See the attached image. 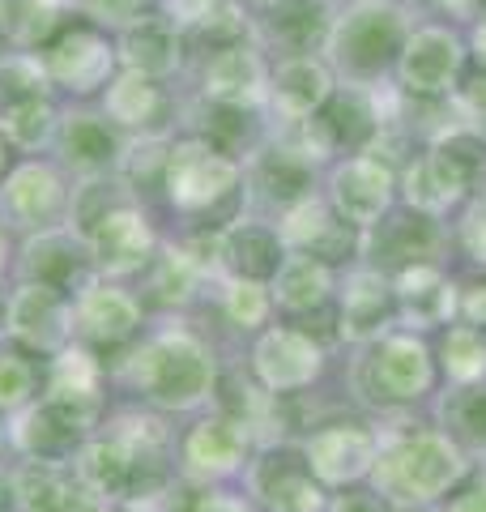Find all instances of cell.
Segmentation results:
<instances>
[{
  "label": "cell",
  "instance_id": "cell-1",
  "mask_svg": "<svg viewBox=\"0 0 486 512\" xmlns=\"http://www.w3.org/2000/svg\"><path fill=\"white\" fill-rule=\"evenodd\" d=\"M410 30V13L397 0H350L324 39L329 69L346 73L350 86H376L397 64Z\"/></svg>",
  "mask_w": 486,
  "mask_h": 512
},
{
  "label": "cell",
  "instance_id": "cell-2",
  "mask_svg": "<svg viewBox=\"0 0 486 512\" xmlns=\"http://www.w3.org/2000/svg\"><path fill=\"white\" fill-rule=\"evenodd\" d=\"M133 380L158 406L184 410V406H197L214 389V359H209V350L192 333L175 329L141 350L133 363Z\"/></svg>",
  "mask_w": 486,
  "mask_h": 512
},
{
  "label": "cell",
  "instance_id": "cell-3",
  "mask_svg": "<svg viewBox=\"0 0 486 512\" xmlns=\"http://www.w3.org/2000/svg\"><path fill=\"white\" fill-rule=\"evenodd\" d=\"M465 69V39L448 26H414L393 64L397 86L414 99H440L457 90Z\"/></svg>",
  "mask_w": 486,
  "mask_h": 512
},
{
  "label": "cell",
  "instance_id": "cell-4",
  "mask_svg": "<svg viewBox=\"0 0 486 512\" xmlns=\"http://www.w3.org/2000/svg\"><path fill=\"white\" fill-rule=\"evenodd\" d=\"M397 201V175L376 154H354L329 171V205L354 231H371Z\"/></svg>",
  "mask_w": 486,
  "mask_h": 512
},
{
  "label": "cell",
  "instance_id": "cell-5",
  "mask_svg": "<svg viewBox=\"0 0 486 512\" xmlns=\"http://www.w3.org/2000/svg\"><path fill=\"white\" fill-rule=\"evenodd\" d=\"M457 474H461V457H457V448L448 444V436L414 431V436L393 444V453L384 457L380 483L388 491L405 495V500H431V495H440Z\"/></svg>",
  "mask_w": 486,
  "mask_h": 512
},
{
  "label": "cell",
  "instance_id": "cell-6",
  "mask_svg": "<svg viewBox=\"0 0 486 512\" xmlns=\"http://www.w3.org/2000/svg\"><path fill=\"white\" fill-rule=\"evenodd\" d=\"M239 184V163L201 137H188L167 150V197L180 210H205Z\"/></svg>",
  "mask_w": 486,
  "mask_h": 512
},
{
  "label": "cell",
  "instance_id": "cell-7",
  "mask_svg": "<svg viewBox=\"0 0 486 512\" xmlns=\"http://www.w3.org/2000/svg\"><path fill=\"white\" fill-rule=\"evenodd\" d=\"M363 376L371 384V397H384V402H414L431 389V350L410 338V333H397V338H384L371 359L363 363Z\"/></svg>",
  "mask_w": 486,
  "mask_h": 512
},
{
  "label": "cell",
  "instance_id": "cell-8",
  "mask_svg": "<svg viewBox=\"0 0 486 512\" xmlns=\"http://www.w3.org/2000/svg\"><path fill=\"white\" fill-rule=\"evenodd\" d=\"M333 69L329 60L316 56V52H299V56H286L278 64V73L269 77V103L282 120L290 124H303L324 111V103L333 99Z\"/></svg>",
  "mask_w": 486,
  "mask_h": 512
},
{
  "label": "cell",
  "instance_id": "cell-9",
  "mask_svg": "<svg viewBox=\"0 0 486 512\" xmlns=\"http://www.w3.org/2000/svg\"><path fill=\"white\" fill-rule=\"evenodd\" d=\"M205 94L222 107H256L269 99V69H265V56L248 43H226L222 52L205 64V77H201Z\"/></svg>",
  "mask_w": 486,
  "mask_h": 512
},
{
  "label": "cell",
  "instance_id": "cell-10",
  "mask_svg": "<svg viewBox=\"0 0 486 512\" xmlns=\"http://www.w3.org/2000/svg\"><path fill=\"white\" fill-rule=\"evenodd\" d=\"M150 248H154V231H150V218H145L137 205H111V210L94 218V227H90L94 261L103 269H111V274L141 269L150 261Z\"/></svg>",
  "mask_w": 486,
  "mask_h": 512
},
{
  "label": "cell",
  "instance_id": "cell-11",
  "mask_svg": "<svg viewBox=\"0 0 486 512\" xmlns=\"http://www.w3.org/2000/svg\"><path fill=\"white\" fill-rule=\"evenodd\" d=\"M397 188H401L405 210H414L423 218H440V214L452 210V205H461V201L474 197L469 184L461 180V171L452 167L435 146H427L423 154L414 158V163H405Z\"/></svg>",
  "mask_w": 486,
  "mask_h": 512
},
{
  "label": "cell",
  "instance_id": "cell-12",
  "mask_svg": "<svg viewBox=\"0 0 486 512\" xmlns=\"http://www.w3.org/2000/svg\"><path fill=\"white\" fill-rule=\"evenodd\" d=\"M320 372V346L299 329H269L256 342V376L265 380V389L290 393L312 384Z\"/></svg>",
  "mask_w": 486,
  "mask_h": 512
},
{
  "label": "cell",
  "instance_id": "cell-13",
  "mask_svg": "<svg viewBox=\"0 0 486 512\" xmlns=\"http://www.w3.org/2000/svg\"><path fill=\"white\" fill-rule=\"evenodd\" d=\"M73 325V308L60 299L56 286L26 282L22 291H13L9 299V333L39 350H52L64 342V333Z\"/></svg>",
  "mask_w": 486,
  "mask_h": 512
},
{
  "label": "cell",
  "instance_id": "cell-14",
  "mask_svg": "<svg viewBox=\"0 0 486 512\" xmlns=\"http://www.w3.org/2000/svg\"><path fill=\"white\" fill-rule=\"evenodd\" d=\"M371 457H376V436L363 423H333L320 427L312 440H307V466H312L324 483H346V478H359Z\"/></svg>",
  "mask_w": 486,
  "mask_h": 512
},
{
  "label": "cell",
  "instance_id": "cell-15",
  "mask_svg": "<svg viewBox=\"0 0 486 512\" xmlns=\"http://www.w3.org/2000/svg\"><path fill=\"white\" fill-rule=\"evenodd\" d=\"M393 303L405 325L431 329V325H444L457 312V291H452V282L435 265H410V269H397Z\"/></svg>",
  "mask_w": 486,
  "mask_h": 512
},
{
  "label": "cell",
  "instance_id": "cell-16",
  "mask_svg": "<svg viewBox=\"0 0 486 512\" xmlns=\"http://www.w3.org/2000/svg\"><path fill=\"white\" fill-rule=\"evenodd\" d=\"M252 487L278 512H312L320 504V491L312 483V466H307V457L290 453V448H278V453H265L256 461Z\"/></svg>",
  "mask_w": 486,
  "mask_h": 512
},
{
  "label": "cell",
  "instance_id": "cell-17",
  "mask_svg": "<svg viewBox=\"0 0 486 512\" xmlns=\"http://www.w3.org/2000/svg\"><path fill=\"white\" fill-rule=\"evenodd\" d=\"M111 60H116V52H111V43L103 35H94V30H73V35H64L52 47V56H47V77L77 90V94H86V90L107 82Z\"/></svg>",
  "mask_w": 486,
  "mask_h": 512
},
{
  "label": "cell",
  "instance_id": "cell-18",
  "mask_svg": "<svg viewBox=\"0 0 486 512\" xmlns=\"http://www.w3.org/2000/svg\"><path fill=\"white\" fill-rule=\"evenodd\" d=\"M120 56L128 64V73L141 77H167L180 64V30L171 18H137L124 26L120 39Z\"/></svg>",
  "mask_w": 486,
  "mask_h": 512
},
{
  "label": "cell",
  "instance_id": "cell-19",
  "mask_svg": "<svg viewBox=\"0 0 486 512\" xmlns=\"http://www.w3.org/2000/svg\"><path fill=\"white\" fill-rule=\"evenodd\" d=\"M397 312L393 303V282L380 269H359L346 278L342 291V333L346 338H380L384 320Z\"/></svg>",
  "mask_w": 486,
  "mask_h": 512
},
{
  "label": "cell",
  "instance_id": "cell-20",
  "mask_svg": "<svg viewBox=\"0 0 486 512\" xmlns=\"http://www.w3.org/2000/svg\"><path fill=\"white\" fill-rule=\"evenodd\" d=\"M64 201V184L60 175L52 167L43 163H26L18 167L5 180V188H0V205H5V214L13 222H22V227H39V222H47Z\"/></svg>",
  "mask_w": 486,
  "mask_h": 512
},
{
  "label": "cell",
  "instance_id": "cell-21",
  "mask_svg": "<svg viewBox=\"0 0 486 512\" xmlns=\"http://www.w3.org/2000/svg\"><path fill=\"white\" fill-rule=\"evenodd\" d=\"M222 261L239 269V278H273L282 256V235L278 227H265V222H235L231 231H222Z\"/></svg>",
  "mask_w": 486,
  "mask_h": 512
},
{
  "label": "cell",
  "instance_id": "cell-22",
  "mask_svg": "<svg viewBox=\"0 0 486 512\" xmlns=\"http://www.w3.org/2000/svg\"><path fill=\"white\" fill-rule=\"evenodd\" d=\"M141 308L120 286H86L77 299V325L99 342H120L137 329Z\"/></svg>",
  "mask_w": 486,
  "mask_h": 512
},
{
  "label": "cell",
  "instance_id": "cell-23",
  "mask_svg": "<svg viewBox=\"0 0 486 512\" xmlns=\"http://www.w3.org/2000/svg\"><path fill=\"white\" fill-rule=\"evenodd\" d=\"M81 427H86V419H81L77 410H69L64 402H43L39 410H30L26 414V423H22V431H18V440H22V448L26 453H35L39 461H52L60 457V453H69V448L77 444V436H81Z\"/></svg>",
  "mask_w": 486,
  "mask_h": 512
},
{
  "label": "cell",
  "instance_id": "cell-24",
  "mask_svg": "<svg viewBox=\"0 0 486 512\" xmlns=\"http://www.w3.org/2000/svg\"><path fill=\"white\" fill-rule=\"evenodd\" d=\"M329 291H333V274L312 252H290L278 265V274H273V295H278V303L290 312L320 308V303L329 299Z\"/></svg>",
  "mask_w": 486,
  "mask_h": 512
},
{
  "label": "cell",
  "instance_id": "cell-25",
  "mask_svg": "<svg viewBox=\"0 0 486 512\" xmlns=\"http://www.w3.org/2000/svg\"><path fill=\"white\" fill-rule=\"evenodd\" d=\"M60 154L69 158L77 171L94 175V171H107L116 163L120 141L107 128V120H99V116H69L60 128Z\"/></svg>",
  "mask_w": 486,
  "mask_h": 512
},
{
  "label": "cell",
  "instance_id": "cell-26",
  "mask_svg": "<svg viewBox=\"0 0 486 512\" xmlns=\"http://www.w3.org/2000/svg\"><path fill=\"white\" fill-rule=\"evenodd\" d=\"M243 444H248V431H243V423H235V419H205V423L192 427L184 453H188V461L197 470L222 474V470L239 466Z\"/></svg>",
  "mask_w": 486,
  "mask_h": 512
},
{
  "label": "cell",
  "instance_id": "cell-27",
  "mask_svg": "<svg viewBox=\"0 0 486 512\" xmlns=\"http://www.w3.org/2000/svg\"><path fill=\"white\" fill-rule=\"evenodd\" d=\"M371 231L384 235L380 256H384V261H401V269L427 265V256L440 248V227H435V218H423L414 210H410V218H384L380 227H371ZM380 256H376V261H380Z\"/></svg>",
  "mask_w": 486,
  "mask_h": 512
},
{
  "label": "cell",
  "instance_id": "cell-28",
  "mask_svg": "<svg viewBox=\"0 0 486 512\" xmlns=\"http://www.w3.org/2000/svg\"><path fill=\"white\" fill-rule=\"evenodd\" d=\"M346 222L333 214V205L329 201H320V197H303L295 201L290 210L282 214L278 222V235H282V244L290 248H299V252H320V244H329V239L342 235Z\"/></svg>",
  "mask_w": 486,
  "mask_h": 512
},
{
  "label": "cell",
  "instance_id": "cell-29",
  "mask_svg": "<svg viewBox=\"0 0 486 512\" xmlns=\"http://www.w3.org/2000/svg\"><path fill=\"white\" fill-rule=\"evenodd\" d=\"M158 86L150 82V77H141V73H120L116 82L107 86V116L124 124V128H141L145 120H154V111H158Z\"/></svg>",
  "mask_w": 486,
  "mask_h": 512
},
{
  "label": "cell",
  "instance_id": "cell-30",
  "mask_svg": "<svg viewBox=\"0 0 486 512\" xmlns=\"http://www.w3.org/2000/svg\"><path fill=\"white\" fill-rule=\"evenodd\" d=\"M47 90V64L35 56H9L0 60V124H5L13 111L43 99Z\"/></svg>",
  "mask_w": 486,
  "mask_h": 512
},
{
  "label": "cell",
  "instance_id": "cell-31",
  "mask_svg": "<svg viewBox=\"0 0 486 512\" xmlns=\"http://www.w3.org/2000/svg\"><path fill=\"white\" fill-rule=\"evenodd\" d=\"M440 359H444V372L461 384H474L486 372V338L469 325H452L444 333V346H440Z\"/></svg>",
  "mask_w": 486,
  "mask_h": 512
},
{
  "label": "cell",
  "instance_id": "cell-32",
  "mask_svg": "<svg viewBox=\"0 0 486 512\" xmlns=\"http://www.w3.org/2000/svg\"><path fill=\"white\" fill-rule=\"evenodd\" d=\"M18 500L26 512H69L77 495L69 491V483L47 466V461H39V466L22 470L18 478Z\"/></svg>",
  "mask_w": 486,
  "mask_h": 512
},
{
  "label": "cell",
  "instance_id": "cell-33",
  "mask_svg": "<svg viewBox=\"0 0 486 512\" xmlns=\"http://www.w3.org/2000/svg\"><path fill=\"white\" fill-rule=\"evenodd\" d=\"M56 22V9L39 0H0V30L18 43H39Z\"/></svg>",
  "mask_w": 486,
  "mask_h": 512
},
{
  "label": "cell",
  "instance_id": "cell-34",
  "mask_svg": "<svg viewBox=\"0 0 486 512\" xmlns=\"http://www.w3.org/2000/svg\"><path fill=\"white\" fill-rule=\"evenodd\" d=\"M0 128H5L9 141H18V146H26V150H39L43 141L56 137V111H52V103H47V99H35V103H26V107L13 111V116Z\"/></svg>",
  "mask_w": 486,
  "mask_h": 512
},
{
  "label": "cell",
  "instance_id": "cell-35",
  "mask_svg": "<svg viewBox=\"0 0 486 512\" xmlns=\"http://www.w3.org/2000/svg\"><path fill=\"white\" fill-rule=\"evenodd\" d=\"M197 274H201V269L192 265V256L184 248H171L158 261V269H154V291H158V299L184 303L192 295V286H197Z\"/></svg>",
  "mask_w": 486,
  "mask_h": 512
},
{
  "label": "cell",
  "instance_id": "cell-36",
  "mask_svg": "<svg viewBox=\"0 0 486 512\" xmlns=\"http://www.w3.org/2000/svg\"><path fill=\"white\" fill-rule=\"evenodd\" d=\"M222 303H226V316H231L239 329H256L269 316V286L252 282V278H235Z\"/></svg>",
  "mask_w": 486,
  "mask_h": 512
},
{
  "label": "cell",
  "instance_id": "cell-37",
  "mask_svg": "<svg viewBox=\"0 0 486 512\" xmlns=\"http://www.w3.org/2000/svg\"><path fill=\"white\" fill-rule=\"evenodd\" d=\"M444 414L465 440L486 444V384H465V389L448 402Z\"/></svg>",
  "mask_w": 486,
  "mask_h": 512
},
{
  "label": "cell",
  "instance_id": "cell-38",
  "mask_svg": "<svg viewBox=\"0 0 486 512\" xmlns=\"http://www.w3.org/2000/svg\"><path fill=\"white\" fill-rule=\"evenodd\" d=\"M457 235H461V248H465L469 261L486 265V192H474V197L465 201Z\"/></svg>",
  "mask_w": 486,
  "mask_h": 512
},
{
  "label": "cell",
  "instance_id": "cell-39",
  "mask_svg": "<svg viewBox=\"0 0 486 512\" xmlns=\"http://www.w3.org/2000/svg\"><path fill=\"white\" fill-rule=\"evenodd\" d=\"M30 384H35V372H30L26 359L0 355V406H5V410L22 406L26 397H30Z\"/></svg>",
  "mask_w": 486,
  "mask_h": 512
},
{
  "label": "cell",
  "instance_id": "cell-40",
  "mask_svg": "<svg viewBox=\"0 0 486 512\" xmlns=\"http://www.w3.org/2000/svg\"><path fill=\"white\" fill-rule=\"evenodd\" d=\"M457 111H461V124L469 133H478L486 141V73H478L474 82H465L457 90Z\"/></svg>",
  "mask_w": 486,
  "mask_h": 512
},
{
  "label": "cell",
  "instance_id": "cell-41",
  "mask_svg": "<svg viewBox=\"0 0 486 512\" xmlns=\"http://www.w3.org/2000/svg\"><path fill=\"white\" fill-rule=\"evenodd\" d=\"M81 9L103 26H128L141 18V0H81Z\"/></svg>",
  "mask_w": 486,
  "mask_h": 512
},
{
  "label": "cell",
  "instance_id": "cell-42",
  "mask_svg": "<svg viewBox=\"0 0 486 512\" xmlns=\"http://www.w3.org/2000/svg\"><path fill=\"white\" fill-rule=\"evenodd\" d=\"M461 316L469 320V329H486V282L482 286H469L465 299H461Z\"/></svg>",
  "mask_w": 486,
  "mask_h": 512
},
{
  "label": "cell",
  "instance_id": "cell-43",
  "mask_svg": "<svg viewBox=\"0 0 486 512\" xmlns=\"http://www.w3.org/2000/svg\"><path fill=\"white\" fill-rule=\"evenodd\" d=\"M452 512H486V478H478V483L469 487L465 495H457Z\"/></svg>",
  "mask_w": 486,
  "mask_h": 512
},
{
  "label": "cell",
  "instance_id": "cell-44",
  "mask_svg": "<svg viewBox=\"0 0 486 512\" xmlns=\"http://www.w3.org/2000/svg\"><path fill=\"white\" fill-rule=\"evenodd\" d=\"M333 512H380V504L371 500V495H363V491H350V495H342V500H337Z\"/></svg>",
  "mask_w": 486,
  "mask_h": 512
},
{
  "label": "cell",
  "instance_id": "cell-45",
  "mask_svg": "<svg viewBox=\"0 0 486 512\" xmlns=\"http://www.w3.org/2000/svg\"><path fill=\"white\" fill-rule=\"evenodd\" d=\"M197 512H243V504L231 500V495H205V500L197 504Z\"/></svg>",
  "mask_w": 486,
  "mask_h": 512
},
{
  "label": "cell",
  "instance_id": "cell-46",
  "mask_svg": "<svg viewBox=\"0 0 486 512\" xmlns=\"http://www.w3.org/2000/svg\"><path fill=\"white\" fill-rule=\"evenodd\" d=\"M440 5L452 13V18H478L482 0H440Z\"/></svg>",
  "mask_w": 486,
  "mask_h": 512
},
{
  "label": "cell",
  "instance_id": "cell-47",
  "mask_svg": "<svg viewBox=\"0 0 486 512\" xmlns=\"http://www.w3.org/2000/svg\"><path fill=\"white\" fill-rule=\"evenodd\" d=\"M469 52H474L486 64V18H478L474 30H469Z\"/></svg>",
  "mask_w": 486,
  "mask_h": 512
},
{
  "label": "cell",
  "instance_id": "cell-48",
  "mask_svg": "<svg viewBox=\"0 0 486 512\" xmlns=\"http://www.w3.org/2000/svg\"><path fill=\"white\" fill-rule=\"evenodd\" d=\"M69 512H107V500H99V495H77Z\"/></svg>",
  "mask_w": 486,
  "mask_h": 512
},
{
  "label": "cell",
  "instance_id": "cell-49",
  "mask_svg": "<svg viewBox=\"0 0 486 512\" xmlns=\"http://www.w3.org/2000/svg\"><path fill=\"white\" fill-rule=\"evenodd\" d=\"M397 512H431V508H427V504H423V500H418V504H414V500H405V504H401V508H397Z\"/></svg>",
  "mask_w": 486,
  "mask_h": 512
},
{
  "label": "cell",
  "instance_id": "cell-50",
  "mask_svg": "<svg viewBox=\"0 0 486 512\" xmlns=\"http://www.w3.org/2000/svg\"><path fill=\"white\" fill-rule=\"evenodd\" d=\"M39 5H47V9H56V13H60L64 5H73V0H39Z\"/></svg>",
  "mask_w": 486,
  "mask_h": 512
},
{
  "label": "cell",
  "instance_id": "cell-51",
  "mask_svg": "<svg viewBox=\"0 0 486 512\" xmlns=\"http://www.w3.org/2000/svg\"><path fill=\"white\" fill-rule=\"evenodd\" d=\"M0 265H5V235H0Z\"/></svg>",
  "mask_w": 486,
  "mask_h": 512
},
{
  "label": "cell",
  "instance_id": "cell-52",
  "mask_svg": "<svg viewBox=\"0 0 486 512\" xmlns=\"http://www.w3.org/2000/svg\"><path fill=\"white\" fill-rule=\"evenodd\" d=\"M256 5H282V0H256Z\"/></svg>",
  "mask_w": 486,
  "mask_h": 512
},
{
  "label": "cell",
  "instance_id": "cell-53",
  "mask_svg": "<svg viewBox=\"0 0 486 512\" xmlns=\"http://www.w3.org/2000/svg\"><path fill=\"white\" fill-rule=\"evenodd\" d=\"M0 512H5V487H0Z\"/></svg>",
  "mask_w": 486,
  "mask_h": 512
},
{
  "label": "cell",
  "instance_id": "cell-54",
  "mask_svg": "<svg viewBox=\"0 0 486 512\" xmlns=\"http://www.w3.org/2000/svg\"><path fill=\"white\" fill-rule=\"evenodd\" d=\"M0 167H5V146H0Z\"/></svg>",
  "mask_w": 486,
  "mask_h": 512
}]
</instances>
